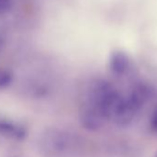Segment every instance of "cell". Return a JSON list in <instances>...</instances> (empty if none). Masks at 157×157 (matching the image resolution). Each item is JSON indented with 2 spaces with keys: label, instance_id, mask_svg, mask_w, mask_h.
Returning <instances> with one entry per match:
<instances>
[{
  "label": "cell",
  "instance_id": "30bf717a",
  "mask_svg": "<svg viewBox=\"0 0 157 157\" xmlns=\"http://www.w3.org/2000/svg\"><path fill=\"white\" fill-rule=\"evenodd\" d=\"M4 45H5V40L1 35H0V54H1V52L4 48Z\"/></svg>",
  "mask_w": 157,
  "mask_h": 157
},
{
  "label": "cell",
  "instance_id": "8992f818",
  "mask_svg": "<svg viewBox=\"0 0 157 157\" xmlns=\"http://www.w3.org/2000/svg\"><path fill=\"white\" fill-rule=\"evenodd\" d=\"M0 135L13 140H22L27 136L26 128L13 121L0 119Z\"/></svg>",
  "mask_w": 157,
  "mask_h": 157
},
{
  "label": "cell",
  "instance_id": "277c9868",
  "mask_svg": "<svg viewBox=\"0 0 157 157\" xmlns=\"http://www.w3.org/2000/svg\"><path fill=\"white\" fill-rule=\"evenodd\" d=\"M107 121V117L101 111L89 104L85 103L80 110L81 125L88 131H98Z\"/></svg>",
  "mask_w": 157,
  "mask_h": 157
},
{
  "label": "cell",
  "instance_id": "9c48e42d",
  "mask_svg": "<svg viewBox=\"0 0 157 157\" xmlns=\"http://www.w3.org/2000/svg\"><path fill=\"white\" fill-rule=\"evenodd\" d=\"M150 126H151V130L155 134H157V108L151 114V120H150Z\"/></svg>",
  "mask_w": 157,
  "mask_h": 157
},
{
  "label": "cell",
  "instance_id": "52a82bcc",
  "mask_svg": "<svg viewBox=\"0 0 157 157\" xmlns=\"http://www.w3.org/2000/svg\"><path fill=\"white\" fill-rule=\"evenodd\" d=\"M13 82L12 73L4 67H0V90L9 88Z\"/></svg>",
  "mask_w": 157,
  "mask_h": 157
},
{
  "label": "cell",
  "instance_id": "7a4b0ae2",
  "mask_svg": "<svg viewBox=\"0 0 157 157\" xmlns=\"http://www.w3.org/2000/svg\"><path fill=\"white\" fill-rule=\"evenodd\" d=\"M71 135L59 128H44L38 138V149L46 157H61L67 153L72 145Z\"/></svg>",
  "mask_w": 157,
  "mask_h": 157
},
{
  "label": "cell",
  "instance_id": "ba28073f",
  "mask_svg": "<svg viewBox=\"0 0 157 157\" xmlns=\"http://www.w3.org/2000/svg\"><path fill=\"white\" fill-rule=\"evenodd\" d=\"M13 6V0H0V15L10 10Z\"/></svg>",
  "mask_w": 157,
  "mask_h": 157
},
{
  "label": "cell",
  "instance_id": "8fae6325",
  "mask_svg": "<svg viewBox=\"0 0 157 157\" xmlns=\"http://www.w3.org/2000/svg\"><path fill=\"white\" fill-rule=\"evenodd\" d=\"M155 157H157V154H156V155H155Z\"/></svg>",
  "mask_w": 157,
  "mask_h": 157
},
{
  "label": "cell",
  "instance_id": "3957f363",
  "mask_svg": "<svg viewBox=\"0 0 157 157\" xmlns=\"http://www.w3.org/2000/svg\"><path fill=\"white\" fill-rule=\"evenodd\" d=\"M141 108L135 104L128 95L122 96L119 104L113 113L111 120L118 127H127L136 118Z\"/></svg>",
  "mask_w": 157,
  "mask_h": 157
},
{
  "label": "cell",
  "instance_id": "6da1fadb",
  "mask_svg": "<svg viewBox=\"0 0 157 157\" xmlns=\"http://www.w3.org/2000/svg\"><path fill=\"white\" fill-rule=\"evenodd\" d=\"M122 96L110 82L104 78H97L91 82L88 88L86 104L96 107L108 120H111Z\"/></svg>",
  "mask_w": 157,
  "mask_h": 157
},
{
  "label": "cell",
  "instance_id": "5b68a950",
  "mask_svg": "<svg viewBox=\"0 0 157 157\" xmlns=\"http://www.w3.org/2000/svg\"><path fill=\"white\" fill-rule=\"evenodd\" d=\"M130 64L128 56L123 51H115L110 56L109 68L110 71L117 77L125 76L130 68Z\"/></svg>",
  "mask_w": 157,
  "mask_h": 157
}]
</instances>
